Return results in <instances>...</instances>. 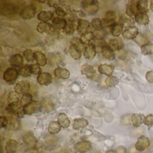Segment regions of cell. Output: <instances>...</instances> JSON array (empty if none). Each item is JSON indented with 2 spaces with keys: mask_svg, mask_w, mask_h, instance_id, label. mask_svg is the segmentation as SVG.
Wrapping results in <instances>:
<instances>
[{
  "mask_svg": "<svg viewBox=\"0 0 153 153\" xmlns=\"http://www.w3.org/2000/svg\"><path fill=\"white\" fill-rule=\"evenodd\" d=\"M10 64L13 67H20L24 62V58L19 54H16L10 58Z\"/></svg>",
  "mask_w": 153,
  "mask_h": 153,
  "instance_id": "28",
  "label": "cell"
},
{
  "mask_svg": "<svg viewBox=\"0 0 153 153\" xmlns=\"http://www.w3.org/2000/svg\"><path fill=\"white\" fill-rule=\"evenodd\" d=\"M51 29V26L47 23H40L37 25V31L39 33H47L50 31Z\"/></svg>",
  "mask_w": 153,
  "mask_h": 153,
  "instance_id": "40",
  "label": "cell"
},
{
  "mask_svg": "<svg viewBox=\"0 0 153 153\" xmlns=\"http://www.w3.org/2000/svg\"><path fill=\"white\" fill-rule=\"evenodd\" d=\"M116 54H117L118 58L121 60H124L126 57H127V52H125V51L123 50H120V51H116Z\"/></svg>",
  "mask_w": 153,
  "mask_h": 153,
  "instance_id": "55",
  "label": "cell"
},
{
  "mask_svg": "<svg viewBox=\"0 0 153 153\" xmlns=\"http://www.w3.org/2000/svg\"><path fill=\"white\" fill-rule=\"evenodd\" d=\"M146 78L147 81L149 83H153V71H149L146 73Z\"/></svg>",
  "mask_w": 153,
  "mask_h": 153,
  "instance_id": "56",
  "label": "cell"
},
{
  "mask_svg": "<svg viewBox=\"0 0 153 153\" xmlns=\"http://www.w3.org/2000/svg\"><path fill=\"white\" fill-rule=\"evenodd\" d=\"M145 117L144 115L138 114H133L131 116V121L134 127H139L143 122Z\"/></svg>",
  "mask_w": 153,
  "mask_h": 153,
  "instance_id": "33",
  "label": "cell"
},
{
  "mask_svg": "<svg viewBox=\"0 0 153 153\" xmlns=\"http://www.w3.org/2000/svg\"><path fill=\"white\" fill-rule=\"evenodd\" d=\"M91 147V143L87 140L79 141L76 144V148L77 149L81 152H86L88 151Z\"/></svg>",
  "mask_w": 153,
  "mask_h": 153,
  "instance_id": "32",
  "label": "cell"
},
{
  "mask_svg": "<svg viewBox=\"0 0 153 153\" xmlns=\"http://www.w3.org/2000/svg\"><path fill=\"white\" fill-rule=\"evenodd\" d=\"M53 17V13L50 11H42L40 12L37 16L38 19L43 23H47L51 20Z\"/></svg>",
  "mask_w": 153,
  "mask_h": 153,
  "instance_id": "29",
  "label": "cell"
},
{
  "mask_svg": "<svg viewBox=\"0 0 153 153\" xmlns=\"http://www.w3.org/2000/svg\"><path fill=\"white\" fill-rule=\"evenodd\" d=\"M135 20L137 23L141 25H147L149 22V17L146 13L138 12L135 16Z\"/></svg>",
  "mask_w": 153,
  "mask_h": 153,
  "instance_id": "21",
  "label": "cell"
},
{
  "mask_svg": "<svg viewBox=\"0 0 153 153\" xmlns=\"http://www.w3.org/2000/svg\"><path fill=\"white\" fill-rule=\"evenodd\" d=\"M92 27L98 32L102 31L103 28L102 22L99 18H95L91 22Z\"/></svg>",
  "mask_w": 153,
  "mask_h": 153,
  "instance_id": "43",
  "label": "cell"
},
{
  "mask_svg": "<svg viewBox=\"0 0 153 153\" xmlns=\"http://www.w3.org/2000/svg\"><path fill=\"white\" fill-rule=\"evenodd\" d=\"M89 22L85 19H80L78 21L77 31L79 33L84 34L87 33L88 28L90 27Z\"/></svg>",
  "mask_w": 153,
  "mask_h": 153,
  "instance_id": "22",
  "label": "cell"
},
{
  "mask_svg": "<svg viewBox=\"0 0 153 153\" xmlns=\"http://www.w3.org/2000/svg\"><path fill=\"white\" fill-rule=\"evenodd\" d=\"M64 1H60V0H51L48 1V3L50 7H52L55 8H58L60 6L63 5V3Z\"/></svg>",
  "mask_w": 153,
  "mask_h": 153,
  "instance_id": "49",
  "label": "cell"
},
{
  "mask_svg": "<svg viewBox=\"0 0 153 153\" xmlns=\"http://www.w3.org/2000/svg\"><path fill=\"white\" fill-rule=\"evenodd\" d=\"M139 35V29L137 27L133 26L125 30L122 34L123 38L128 40L135 39Z\"/></svg>",
  "mask_w": 153,
  "mask_h": 153,
  "instance_id": "8",
  "label": "cell"
},
{
  "mask_svg": "<svg viewBox=\"0 0 153 153\" xmlns=\"http://www.w3.org/2000/svg\"><path fill=\"white\" fill-rule=\"evenodd\" d=\"M6 110L10 114L17 117H23L25 115L23 111V107L20 105L19 102L9 104Z\"/></svg>",
  "mask_w": 153,
  "mask_h": 153,
  "instance_id": "2",
  "label": "cell"
},
{
  "mask_svg": "<svg viewBox=\"0 0 153 153\" xmlns=\"http://www.w3.org/2000/svg\"><path fill=\"white\" fill-rule=\"evenodd\" d=\"M96 53V46L93 44H90L85 48L84 56L85 59L92 60L95 58Z\"/></svg>",
  "mask_w": 153,
  "mask_h": 153,
  "instance_id": "13",
  "label": "cell"
},
{
  "mask_svg": "<svg viewBox=\"0 0 153 153\" xmlns=\"http://www.w3.org/2000/svg\"><path fill=\"white\" fill-rule=\"evenodd\" d=\"M71 16L74 20H79L85 17V13L82 11H73L71 13Z\"/></svg>",
  "mask_w": 153,
  "mask_h": 153,
  "instance_id": "48",
  "label": "cell"
},
{
  "mask_svg": "<svg viewBox=\"0 0 153 153\" xmlns=\"http://www.w3.org/2000/svg\"><path fill=\"white\" fill-rule=\"evenodd\" d=\"M102 55L105 59L109 60H113L115 59V55L114 53V51L108 45H105L101 48Z\"/></svg>",
  "mask_w": 153,
  "mask_h": 153,
  "instance_id": "15",
  "label": "cell"
},
{
  "mask_svg": "<svg viewBox=\"0 0 153 153\" xmlns=\"http://www.w3.org/2000/svg\"><path fill=\"white\" fill-rule=\"evenodd\" d=\"M114 66L111 64L108 65L107 64H101L98 67V71L101 74H104L106 76H111L114 71Z\"/></svg>",
  "mask_w": 153,
  "mask_h": 153,
  "instance_id": "18",
  "label": "cell"
},
{
  "mask_svg": "<svg viewBox=\"0 0 153 153\" xmlns=\"http://www.w3.org/2000/svg\"><path fill=\"white\" fill-rule=\"evenodd\" d=\"M9 120L6 116H1L0 117V123L1 128H4L7 127L8 124Z\"/></svg>",
  "mask_w": 153,
  "mask_h": 153,
  "instance_id": "53",
  "label": "cell"
},
{
  "mask_svg": "<svg viewBox=\"0 0 153 153\" xmlns=\"http://www.w3.org/2000/svg\"><path fill=\"white\" fill-rule=\"evenodd\" d=\"M111 33L114 37H119L123 32V28L121 25L119 23H114L111 27Z\"/></svg>",
  "mask_w": 153,
  "mask_h": 153,
  "instance_id": "30",
  "label": "cell"
},
{
  "mask_svg": "<svg viewBox=\"0 0 153 153\" xmlns=\"http://www.w3.org/2000/svg\"><path fill=\"white\" fill-rule=\"evenodd\" d=\"M78 21L74 19L69 21L64 29L66 33L69 35L72 34L75 31L77 30Z\"/></svg>",
  "mask_w": 153,
  "mask_h": 153,
  "instance_id": "23",
  "label": "cell"
},
{
  "mask_svg": "<svg viewBox=\"0 0 153 153\" xmlns=\"http://www.w3.org/2000/svg\"><path fill=\"white\" fill-rule=\"evenodd\" d=\"M106 153H116V152L114 150H110L109 151H107Z\"/></svg>",
  "mask_w": 153,
  "mask_h": 153,
  "instance_id": "59",
  "label": "cell"
},
{
  "mask_svg": "<svg viewBox=\"0 0 153 153\" xmlns=\"http://www.w3.org/2000/svg\"><path fill=\"white\" fill-rule=\"evenodd\" d=\"M71 56L76 60L79 59L81 57V51L75 45L71 44L68 50Z\"/></svg>",
  "mask_w": 153,
  "mask_h": 153,
  "instance_id": "31",
  "label": "cell"
},
{
  "mask_svg": "<svg viewBox=\"0 0 153 153\" xmlns=\"http://www.w3.org/2000/svg\"><path fill=\"white\" fill-rule=\"evenodd\" d=\"M19 72L15 68H8L3 74V79L7 82H11L16 81L18 77Z\"/></svg>",
  "mask_w": 153,
  "mask_h": 153,
  "instance_id": "4",
  "label": "cell"
},
{
  "mask_svg": "<svg viewBox=\"0 0 153 153\" xmlns=\"http://www.w3.org/2000/svg\"><path fill=\"white\" fill-rule=\"evenodd\" d=\"M134 21L132 18H128L126 17L121 18L119 20V24L121 25L124 28H128L132 27L134 25Z\"/></svg>",
  "mask_w": 153,
  "mask_h": 153,
  "instance_id": "34",
  "label": "cell"
},
{
  "mask_svg": "<svg viewBox=\"0 0 153 153\" xmlns=\"http://www.w3.org/2000/svg\"><path fill=\"white\" fill-rule=\"evenodd\" d=\"M57 119L58 122L62 128H67L69 127L71 122L66 114L64 113H60Z\"/></svg>",
  "mask_w": 153,
  "mask_h": 153,
  "instance_id": "27",
  "label": "cell"
},
{
  "mask_svg": "<svg viewBox=\"0 0 153 153\" xmlns=\"http://www.w3.org/2000/svg\"><path fill=\"white\" fill-rule=\"evenodd\" d=\"M34 56L35 59L39 66L43 67L47 64V59L45 55L43 53L40 51L35 52Z\"/></svg>",
  "mask_w": 153,
  "mask_h": 153,
  "instance_id": "26",
  "label": "cell"
},
{
  "mask_svg": "<svg viewBox=\"0 0 153 153\" xmlns=\"http://www.w3.org/2000/svg\"><path fill=\"white\" fill-rule=\"evenodd\" d=\"M150 9L151 11L153 12V0H152V1H150Z\"/></svg>",
  "mask_w": 153,
  "mask_h": 153,
  "instance_id": "58",
  "label": "cell"
},
{
  "mask_svg": "<svg viewBox=\"0 0 153 153\" xmlns=\"http://www.w3.org/2000/svg\"><path fill=\"white\" fill-rule=\"evenodd\" d=\"M135 42L139 46H142L145 44L147 43V40L146 38H144L142 36L138 35L136 38L134 39Z\"/></svg>",
  "mask_w": 153,
  "mask_h": 153,
  "instance_id": "51",
  "label": "cell"
},
{
  "mask_svg": "<svg viewBox=\"0 0 153 153\" xmlns=\"http://www.w3.org/2000/svg\"><path fill=\"white\" fill-rule=\"evenodd\" d=\"M108 45L114 51L123 50L124 46V43L120 37L111 39L109 41Z\"/></svg>",
  "mask_w": 153,
  "mask_h": 153,
  "instance_id": "10",
  "label": "cell"
},
{
  "mask_svg": "<svg viewBox=\"0 0 153 153\" xmlns=\"http://www.w3.org/2000/svg\"><path fill=\"white\" fill-rule=\"evenodd\" d=\"M117 18L116 13L112 10H108L105 13V16L102 19V24L105 27H111Z\"/></svg>",
  "mask_w": 153,
  "mask_h": 153,
  "instance_id": "5",
  "label": "cell"
},
{
  "mask_svg": "<svg viewBox=\"0 0 153 153\" xmlns=\"http://www.w3.org/2000/svg\"><path fill=\"white\" fill-rule=\"evenodd\" d=\"M137 2L138 1H129L127 4L126 14L131 18L133 16H135L139 12L137 9Z\"/></svg>",
  "mask_w": 153,
  "mask_h": 153,
  "instance_id": "11",
  "label": "cell"
},
{
  "mask_svg": "<svg viewBox=\"0 0 153 153\" xmlns=\"http://www.w3.org/2000/svg\"><path fill=\"white\" fill-rule=\"evenodd\" d=\"M34 53L31 49H27L24 53V56L28 62H33L35 59Z\"/></svg>",
  "mask_w": 153,
  "mask_h": 153,
  "instance_id": "45",
  "label": "cell"
},
{
  "mask_svg": "<svg viewBox=\"0 0 153 153\" xmlns=\"http://www.w3.org/2000/svg\"><path fill=\"white\" fill-rule=\"evenodd\" d=\"M54 75L57 78L66 79L69 78L70 72L67 68L59 67L54 70Z\"/></svg>",
  "mask_w": 153,
  "mask_h": 153,
  "instance_id": "16",
  "label": "cell"
},
{
  "mask_svg": "<svg viewBox=\"0 0 153 153\" xmlns=\"http://www.w3.org/2000/svg\"><path fill=\"white\" fill-rule=\"evenodd\" d=\"M33 100V96L29 93L23 94L20 101L19 104L22 107L31 102Z\"/></svg>",
  "mask_w": 153,
  "mask_h": 153,
  "instance_id": "37",
  "label": "cell"
},
{
  "mask_svg": "<svg viewBox=\"0 0 153 153\" xmlns=\"http://www.w3.org/2000/svg\"><path fill=\"white\" fill-rule=\"evenodd\" d=\"M30 71L32 74L39 75L42 72L40 66L37 64H32L30 65Z\"/></svg>",
  "mask_w": 153,
  "mask_h": 153,
  "instance_id": "47",
  "label": "cell"
},
{
  "mask_svg": "<svg viewBox=\"0 0 153 153\" xmlns=\"http://www.w3.org/2000/svg\"><path fill=\"white\" fill-rule=\"evenodd\" d=\"M59 33L56 31L51 32L46 36L45 39L46 42L49 45L53 44L59 39Z\"/></svg>",
  "mask_w": 153,
  "mask_h": 153,
  "instance_id": "36",
  "label": "cell"
},
{
  "mask_svg": "<svg viewBox=\"0 0 153 153\" xmlns=\"http://www.w3.org/2000/svg\"><path fill=\"white\" fill-rule=\"evenodd\" d=\"M52 76L48 72H43L38 75L37 81L42 85L47 86L51 83Z\"/></svg>",
  "mask_w": 153,
  "mask_h": 153,
  "instance_id": "7",
  "label": "cell"
},
{
  "mask_svg": "<svg viewBox=\"0 0 153 153\" xmlns=\"http://www.w3.org/2000/svg\"><path fill=\"white\" fill-rule=\"evenodd\" d=\"M71 44H74L81 51H83L84 48V45L80 42L79 39L77 38H74L71 41Z\"/></svg>",
  "mask_w": 153,
  "mask_h": 153,
  "instance_id": "52",
  "label": "cell"
},
{
  "mask_svg": "<svg viewBox=\"0 0 153 153\" xmlns=\"http://www.w3.org/2000/svg\"><path fill=\"white\" fill-rule=\"evenodd\" d=\"M68 24V22L65 19L60 17H56L52 20L51 27L56 30H61L65 29Z\"/></svg>",
  "mask_w": 153,
  "mask_h": 153,
  "instance_id": "14",
  "label": "cell"
},
{
  "mask_svg": "<svg viewBox=\"0 0 153 153\" xmlns=\"http://www.w3.org/2000/svg\"><path fill=\"white\" fill-rule=\"evenodd\" d=\"M150 146L149 139L146 136H140L138 138L137 141L135 144V148L139 151H143Z\"/></svg>",
  "mask_w": 153,
  "mask_h": 153,
  "instance_id": "6",
  "label": "cell"
},
{
  "mask_svg": "<svg viewBox=\"0 0 153 153\" xmlns=\"http://www.w3.org/2000/svg\"><path fill=\"white\" fill-rule=\"evenodd\" d=\"M143 123L148 127V130H150L153 127V114H149L144 118Z\"/></svg>",
  "mask_w": 153,
  "mask_h": 153,
  "instance_id": "46",
  "label": "cell"
},
{
  "mask_svg": "<svg viewBox=\"0 0 153 153\" xmlns=\"http://www.w3.org/2000/svg\"><path fill=\"white\" fill-rule=\"evenodd\" d=\"M55 13L58 16L64 17L67 15L71 13L70 6L67 5H62L56 9Z\"/></svg>",
  "mask_w": 153,
  "mask_h": 153,
  "instance_id": "20",
  "label": "cell"
},
{
  "mask_svg": "<svg viewBox=\"0 0 153 153\" xmlns=\"http://www.w3.org/2000/svg\"><path fill=\"white\" fill-rule=\"evenodd\" d=\"M19 95L16 91L10 92L7 99L8 102L10 104L19 102Z\"/></svg>",
  "mask_w": 153,
  "mask_h": 153,
  "instance_id": "44",
  "label": "cell"
},
{
  "mask_svg": "<svg viewBox=\"0 0 153 153\" xmlns=\"http://www.w3.org/2000/svg\"><path fill=\"white\" fill-rule=\"evenodd\" d=\"M36 12V8L34 6L28 5L22 10L20 15L23 19L29 20L34 17Z\"/></svg>",
  "mask_w": 153,
  "mask_h": 153,
  "instance_id": "3",
  "label": "cell"
},
{
  "mask_svg": "<svg viewBox=\"0 0 153 153\" xmlns=\"http://www.w3.org/2000/svg\"><path fill=\"white\" fill-rule=\"evenodd\" d=\"M141 53L144 55H151L153 53V44L147 43L141 47Z\"/></svg>",
  "mask_w": 153,
  "mask_h": 153,
  "instance_id": "38",
  "label": "cell"
},
{
  "mask_svg": "<svg viewBox=\"0 0 153 153\" xmlns=\"http://www.w3.org/2000/svg\"><path fill=\"white\" fill-rule=\"evenodd\" d=\"M81 6L84 11L89 15H94L99 10L98 1L95 0L83 1Z\"/></svg>",
  "mask_w": 153,
  "mask_h": 153,
  "instance_id": "1",
  "label": "cell"
},
{
  "mask_svg": "<svg viewBox=\"0 0 153 153\" xmlns=\"http://www.w3.org/2000/svg\"><path fill=\"white\" fill-rule=\"evenodd\" d=\"M94 35L93 32H88L84 34H82L79 39L80 42L83 45H88L91 41L94 40Z\"/></svg>",
  "mask_w": 153,
  "mask_h": 153,
  "instance_id": "25",
  "label": "cell"
},
{
  "mask_svg": "<svg viewBox=\"0 0 153 153\" xmlns=\"http://www.w3.org/2000/svg\"><path fill=\"white\" fill-rule=\"evenodd\" d=\"M19 147V143L14 139H10L6 143V151L7 153H17Z\"/></svg>",
  "mask_w": 153,
  "mask_h": 153,
  "instance_id": "17",
  "label": "cell"
},
{
  "mask_svg": "<svg viewBox=\"0 0 153 153\" xmlns=\"http://www.w3.org/2000/svg\"><path fill=\"white\" fill-rule=\"evenodd\" d=\"M88 124V121L84 118L76 119L73 122V128L79 130L85 128Z\"/></svg>",
  "mask_w": 153,
  "mask_h": 153,
  "instance_id": "24",
  "label": "cell"
},
{
  "mask_svg": "<svg viewBox=\"0 0 153 153\" xmlns=\"http://www.w3.org/2000/svg\"><path fill=\"white\" fill-rule=\"evenodd\" d=\"M19 75L24 77L30 76L32 74L30 71V65H26L22 67L19 71Z\"/></svg>",
  "mask_w": 153,
  "mask_h": 153,
  "instance_id": "42",
  "label": "cell"
},
{
  "mask_svg": "<svg viewBox=\"0 0 153 153\" xmlns=\"http://www.w3.org/2000/svg\"><path fill=\"white\" fill-rule=\"evenodd\" d=\"M30 83L27 81L24 80L19 82L15 87V91L19 94L27 93L30 90Z\"/></svg>",
  "mask_w": 153,
  "mask_h": 153,
  "instance_id": "9",
  "label": "cell"
},
{
  "mask_svg": "<svg viewBox=\"0 0 153 153\" xmlns=\"http://www.w3.org/2000/svg\"><path fill=\"white\" fill-rule=\"evenodd\" d=\"M131 117L129 115H127L122 118L121 123L123 125H125V126H128V125L131 124Z\"/></svg>",
  "mask_w": 153,
  "mask_h": 153,
  "instance_id": "54",
  "label": "cell"
},
{
  "mask_svg": "<svg viewBox=\"0 0 153 153\" xmlns=\"http://www.w3.org/2000/svg\"><path fill=\"white\" fill-rule=\"evenodd\" d=\"M81 71L82 74L89 78H93L96 75V71L94 67L87 63H85L82 65Z\"/></svg>",
  "mask_w": 153,
  "mask_h": 153,
  "instance_id": "12",
  "label": "cell"
},
{
  "mask_svg": "<svg viewBox=\"0 0 153 153\" xmlns=\"http://www.w3.org/2000/svg\"><path fill=\"white\" fill-rule=\"evenodd\" d=\"M37 103L35 101H32L27 105L23 107V111L25 115H31L36 111Z\"/></svg>",
  "mask_w": 153,
  "mask_h": 153,
  "instance_id": "19",
  "label": "cell"
},
{
  "mask_svg": "<svg viewBox=\"0 0 153 153\" xmlns=\"http://www.w3.org/2000/svg\"><path fill=\"white\" fill-rule=\"evenodd\" d=\"M24 138L25 139V142L29 143V144L33 143V142H35L36 140V139L34 135L32 133H29V132L25 134Z\"/></svg>",
  "mask_w": 153,
  "mask_h": 153,
  "instance_id": "50",
  "label": "cell"
},
{
  "mask_svg": "<svg viewBox=\"0 0 153 153\" xmlns=\"http://www.w3.org/2000/svg\"><path fill=\"white\" fill-rule=\"evenodd\" d=\"M137 9L139 12L146 13L148 10V1L146 0H139L137 3Z\"/></svg>",
  "mask_w": 153,
  "mask_h": 153,
  "instance_id": "39",
  "label": "cell"
},
{
  "mask_svg": "<svg viewBox=\"0 0 153 153\" xmlns=\"http://www.w3.org/2000/svg\"><path fill=\"white\" fill-rule=\"evenodd\" d=\"M119 82V79L117 77L110 76L107 77L105 79V83L110 87L115 86L118 85Z\"/></svg>",
  "mask_w": 153,
  "mask_h": 153,
  "instance_id": "41",
  "label": "cell"
},
{
  "mask_svg": "<svg viewBox=\"0 0 153 153\" xmlns=\"http://www.w3.org/2000/svg\"><path fill=\"white\" fill-rule=\"evenodd\" d=\"M116 153H127V149L125 147H120L116 150Z\"/></svg>",
  "mask_w": 153,
  "mask_h": 153,
  "instance_id": "57",
  "label": "cell"
},
{
  "mask_svg": "<svg viewBox=\"0 0 153 153\" xmlns=\"http://www.w3.org/2000/svg\"><path fill=\"white\" fill-rule=\"evenodd\" d=\"M61 126L58 121H52L49 125L48 131L51 134H57L59 132Z\"/></svg>",
  "mask_w": 153,
  "mask_h": 153,
  "instance_id": "35",
  "label": "cell"
}]
</instances>
